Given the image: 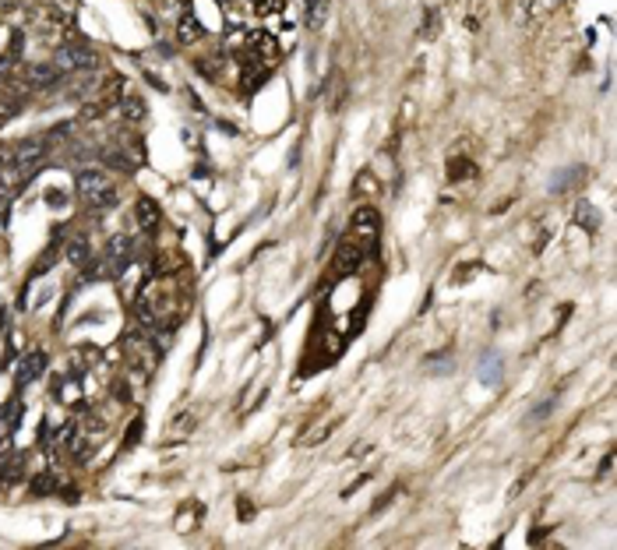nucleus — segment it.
I'll list each match as a JSON object with an SVG mask.
<instances>
[{
    "label": "nucleus",
    "instance_id": "obj_1",
    "mask_svg": "<svg viewBox=\"0 0 617 550\" xmlns=\"http://www.w3.org/2000/svg\"><path fill=\"white\" fill-rule=\"evenodd\" d=\"M78 198L92 212H103V208L117 205V191H113V183L103 170H81L78 173Z\"/></svg>",
    "mask_w": 617,
    "mask_h": 550
},
{
    "label": "nucleus",
    "instance_id": "obj_2",
    "mask_svg": "<svg viewBox=\"0 0 617 550\" xmlns=\"http://www.w3.org/2000/svg\"><path fill=\"white\" fill-rule=\"evenodd\" d=\"M46 152H50V138H25V141H18L14 145V170L21 176H32L43 166Z\"/></svg>",
    "mask_w": 617,
    "mask_h": 550
},
{
    "label": "nucleus",
    "instance_id": "obj_3",
    "mask_svg": "<svg viewBox=\"0 0 617 550\" xmlns=\"http://www.w3.org/2000/svg\"><path fill=\"white\" fill-rule=\"evenodd\" d=\"M53 64H57L60 74H64V71H92V68L99 64V57H96V50H92V46L74 43V46H60L57 57H53Z\"/></svg>",
    "mask_w": 617,
    "mask_h": 550
},
{
    "label": "nucleus",
    "instance_id": "obj_4",
    "mask_svg": "<svg viewBox=\"0 0 617 550\" xmlns=\"http://www.w3.org/2000/svg\"><path fill=\"white\" fill-rule=\"evenodd\" d=\"M350 233H353L360 243H374L378 233H381V216H378V208L360 205V208L353 212V219H350Z\"/></svg>",
    "mask_w": 617,
    "mask_h": 550
},
{
    "label": "nucleus",
    "instance_id": "obj_5",
    "mask_svg": "<svg viewBox=\"0 0 617 550\" xmlns=\"http://www.w3.org/2000/svg\"><path fill=\"white\" fill-rule=\"evenodd\" d=\"M360 265H363V247H360V243H338V251L332 258V272L338 275V279L360 272Z\"/></svg>",
    "mask_w": 617,
    "mask_h": 550
},
{
    "label": "nucleus",
    "instance_id": "obj_6",
    "mask_svg": "<svg viewBox=\"0 0 617 550\" xmlns=\"http://www.w3.org/2000/svg\"><path fill=\"white\" fill-rule=\"evenodd\" d=\"M57 78H60L57 64H28V68H25V74H21L25 88H36V92H43V88L57 85Z\"/></svg>",
    "mask_w": 617,
    "mask_h": 550
},
{
    "label": "nucleus",
    "instance_id": "obj_7",
    "mask_svg": "<svg viewBox=\"0 0 617 550\" xmlns=\"http://www.w3.org/2000/svg\"><path fill=\"white\" fill-rule=\"evenodd\" d=\"M128 261H131V240L128 236H113L106 243V268L117 275V272L128 268Z\"/></svg>",
    "mask_w": 617,
    "mask_h": 550
},
{
    "label": "nucleus",
    "instance_id": "obj_8",
    "mask_svg": "<svg viewBox=\"0 0 617 550\" xmlns=\"http://www.w3.org/2000/svg\"><path fill=\"white\" fill-rule=\"evenodd\" d=\"M585 180H589V170H585V166H568V170H561L558 176L550 180V191H554V194H561V191H575V187H582Z\"/></svg>",
    "mask_w": 617,
    "mask_h": 550
},
{
    "label": "nucleus",
    "instance_id": "obj_9",
    "mask_svg": "<svg viewBox=\"0 0 617 550\" xmlns=\"http://www.w3.org/2000/svg\"><path fill=\"white\" fill-rule=\"evenodd\" d=\"M134 216H138V226H141L145 233H156V230H159V219H163V212H159V205L152 201L148 194H141L138 205H134Z\"/></svg>",
    "mask_w": 617,
    "mask_h": 550
},
{
    "label": "nucleus",
    "instance_id": "obj_10",
    "mask_svg": "<svg viewBox=\"0 0 617 550\" xmlns=\"http://www.w3.org/2000/svg\"><path fill=\"white\" fill-rule=\"evenodd\" d=\"M21 371H18V388L25 385V381H36V378H43V371H46V353H39V349H32L21 363Z\"/></svg>",
    "mask_w": 617,
    "mask_h": 550
},
{
    "label": "nucleus",
    "instance_id": "obj_11",
    "mask_svg": "<svg viewBox=\"0 0 617 550\" xmlns=\"http://www.w3.org/2000/svg\"><path fill=\"white\" fill-rule=\"evenodd\" d=\"M201 36H205V28H201V21H198L194 14H183V18L176 21V39H180L183 46H194Z\"/></svg>",
    "mask_w": 617,
    "mask_h": 550
},
{
    "label": "nucleus",
    "instance_id": "obj_12",
    "mask_svg": "<svg viewBox=\"0 0 617 550\" xmlns=\"http://www.w3.org/2000/svg\"><path fill=\"white\" fill-rule=\"evenodd\" d=\"M476 173H480L476 163L466 159V156H452V159H448V180H452V183H458V180H473Z\"/></svg>",
    "mask_w": 617,
    "mask_h": 550
},
{
    "label": "nucleus",
    "instance_id": "obj_13",
    "mask_svg": "<svg viewBox=\"0 0 617 550\" xmlns=\"http://www.w3.org/2000/svg\"><path fill=\"white\" fill-rule=\"evenodd\" d=\"M575 223H578L585 233H596V230H600V212H596L589 201H578V205H575Z\"/></svg>",
    "mask_w": 617,
    "mask_h": 550
},
{
    "label": "nucleus",
    "instance_id": "obj_14",
    "mask_svg": "<svg viewBox=\"0 0 617 550\" xmlns=\"http://www.w3.org/2000/svg\"><path fill=\"white\" fill-rule=\"evenodd\" d=\"M480 381L483 385H498L501 381V356L498 353H487L480 360Z\"/></svg>",
    "mask_w": 617,
    "mask_h": 550
},
{
    "label": "nucleus",
    "instance_id": "obj_15",
    "mask_svg": "<svg viewBox=\"0 0 617 550\" xmlns=\"http://www.w3.org/2000/svg\"><path fill=\"white\" fill-rule=\"evenodd\" d=\"M120 113L128 116L131 124H141V120H145V113H148V106H145V99H141V96H128V99L120 103Z\"/></svg>",
    "mask_w": 617,
    "mask_h": 550
},
{
    "label": "nucleus",
    "instance_id": "obj_16",
    "mask_svg": "<svg viewBox=\"0 0 617 550\" xmlns=\"http://www.w3.org/2000/svg\"><path fill=\"white\" fill-rule=\"evenodd\" d=\"M332 431H335V423H332V420H325V423H318V427H314V431L300 434V445H303V448H314V445H321Z\"/></svg>",
    "mask_w": 617,
    "mask_h": 550
},
{
    "label": "nucleus",
    "instance_id": "obj_17",
    "mask_svg": "<svg viewBox=\"0 0 617 550\" xmlns=\"http://www.w3.org/2000/svg\"><path fill=\"white\" fill-rule=\"evenodd\" d=\"M68 261H71L74 268H85V265L92 261L88 243H85V240H71V243H68Z\"/></svg>",
    "mask_w": 617,
    "mask_h": 550
},
{
    "label": "nucleus",
    "instance_id": "obj_18",
    "mask_svg": "<svg viewBox=\"0 0 617 550\" xmlns=\"http://www.w3.org/2000/svg\"><path fill=\"white\" fill-rule=\"evenodd\" d=\"M325 14H328V0H307V25L311 28H321Z\"/></svg>",
    "mask_w": 617,
    "mask_h": 550
},
{
    "label": "nucleus",
    "instance_id": "obj_19",
    "mask_svg": "<svg viewBox=\"0 0 617 550\" xmlns=\"http://www.w3.org/2000/svg\"><path fill=\"white\" fill-rule=\"evenodd\" d=\"M14 427H18V403H8L0 409V438L14 434Z\"/></svg>",
    "mask_w": 617,
    "mask_h": 550
},
{
    "label": "nucleus",
    "instance_id": "obj_20",
    "mask_svg": "<svg viewBox=\"0 0 617 550\" xmlns=\"http://www.w3.org/2000/svg\"><path fill=\"white\" fill-rule=\"evenodd\" d=\"M57 395H60V403H64V406H74L78 395H81L78 378H64V381H60V388H57Z\"/></svg>",
    "mask_w": 617,
    "mask_h": 550
},
{
    "label": "nucleus",
    "instance_id": "obj_21",
    "mask_svg": "<svg viewBox=\"0 0 617 550\" xmlns=\"http://www.w3.org/2000/svg\"><path fill=\"white\" fill-rule=\"evenodd\" d=\"M57 483H60V480H57L53 473H39V476L32 480V487H28V491H32L36 498H43V494H53V491H57Z\"/></svg>",
    "mask_w": 617,
    "mask_h": 550
},
{
    "label": "nucleus",
    "instance_id": "obj_22",
    "mask_svg": "<svg viewBox=\"0 0 617 550\" xmlns=\"http://www.w3.org/2000/svg\"><path fill=\"white\" fill-rule=\"evenodd\" d=\"M476 272H483V261H462V265L452 272V283H455V286H466V279H469V275H476Z\"/></svg>",
    "mask_w": 617,
    "mask_h": 550
},
{
    "label": "nucleus",
    "instance_id": "obj_23",
    "mask_svg": "<svg viewBox=\"0 0 617 550\" xmlns=\"http://www.w3.org/2000/svg\"><path fill=\"white\" fill-rule=\"evenodd\" d=\"M353 191H356V194H363V191H367V194H378V191H381V183H378V176L360 173V176L353 180Z\"/></svg>",
    "mask_w": 617,
    "mask_h": 550
},
{
    "label": "nucleus",
    "instance_id": "obj_24",
    "mask_svg": "<svg viewBox=\"0 0 617 550\" xmlns=\"http://www.w3.org/2000/svg\"><path fill=\"white\" fill-rule=\"evenodd\" d=\"M438 25H441V14H438V8H430V11H427V21H423V28H420V36H423V39H434V36H438Z\"/></svg>",
    "mask_w": 617,
    "mask_h": 550
},
{
    "label": "nucleus",
    "instance_id": "obj_25",
    "mask_svg": "<svg viewBox=\"0 0 617 550\" xmlns=\"http://www.w3.org/2000/svg\"><path fill=\"white\" fill-rule=\"evenodd\" d=\"M71 438H74V423H64V427H60V431L50 438V448H53V451H57V448H64Z\"/></svg>",
    "mask_w": 617,
    "mask_h": 550
},
{
    "label": "nucleus",
    "instance_id": "obj_26",
    "mask_svg": "<svg viewBox=\"0 0 617 550\" xmlns=\"http://www.w3.org/2000/svg\"><path fill=\"white\" fill-rule=\"evenodd\" d=\"M134 318H138L141 325H152V321H156V311H152V303H148V300L138 296V303H134Z\"/></svg>",
    "mask_w": 617,
    "mask_h": 550
},
{
    "label": "nucleus",
    "instance_id": "obj_27",
    "mask_svg": "<svg viewBox=\"0 0 617 550\" xmlns=\"http://www.w3.org/2000/svg\"><path fill=\"white\" fill-rule=\"evenodd\" d=\"M46 205H50V208H64V205H68V191H64V187H50V191H46Z\"/></svg>",
    "mask_w": 617,
    "mask_h": 550
},
{
    "label": "nucleus",
    "instance_id": "obj_28",
    "mask_svg": "<svg viewBox=\"0 0 617 550\" xmlns=\"http://www.w3.org/2000/svg\"><path fill=\"white\" fill-rule=\"evenodd\" d=\"M395 494H398V483H395V487H388V491H385V494H381V498L374 501V511H385V505H388V501H392Z\"/></svg>",
    "mask_w": 617,
    "mask_h": 550
},
{
    "label": "nucleus",
    "instance_id": "obj_29",
    "mask_svg": "<svg viewBox=\"0 0 617 550\" xmlns=\"http://www.w3.org/2000/svg\"><path fill=\"white\" fill-rule=\"evenodd\" d=\"M53 258H57V251H46V258H39V265L32 268V275H43V272L53 265Z\"/></svg>",
    "mask_w": 617,
    "mask_h": 550
},
{
    "label": "nucleus",
    "instance_id": "obj_30",
    "mask_svg": "<svg viewBox=\"0 0 617 550\" xmlns=\"http://www.w3.org/2000/svg\"><path fill=\"white\" fill-rule=\"evenodd\" d=\"M550 409H554V399H550V403H543V406H536V409L529 413V420H533V423H540V420H543Z\"/></svg>",
    "mask_w": 617,
    "mask_h": 550
},
{
    "label": "nucleus",
    "instance_id": "obj_31",
    "mask_svg": "<svg viewBox=\"0 0 617 550\" xmlns=\"http://www.w3.org/2000/svg\"><path fill=\"white\" fill-rule=\"evenodd\" d=\"M191 423H194V416H191V413H183V416L176 420V431H180V434H188V431H191Z\"/></svg>",
    "mask_w": 617,
    "mask_h": 550
},
{
    "label": "nucleus",
    "instance_id": "obj_32",
    "mask_svg": "<svg viewBox=\"0 0 617 550\" xmlns=\"http://www.w3.org/2000/svg\"><path fill=\"white\" fill-rule=\"evenodd\" d=\"M141 431H145V427H141V420H134V423H131V431H128V441H123V445H134Z\"/></svg>",
    "mask_w": 617,
    "mask_h": 550
},
{
    "label": "nucleus",
    "instance_id": "obj_33",
    "mask_svg": "<svg viewBox=\"0 0 617 550\" xmlns=\"http://www.w3.org/2000/svg\"><path fill=\"white\" fill-rule=\"evenodd\" d=\"M240 522H251V501H240Z\"/></svg>",
    "mask_w": 617,
    "mask_h": 550
},
{
    "label": "nucleus",
    "instance_id": "obj_34",
    "mask_svg": "<svg viewBox=\"0 0 617 550\" xmlns=\"http://www.w3.org/2000/svg\"><path fill=\"white\" fill-rule=\"evenodd\" d=\"M610 466H614V455H607L603 462H600V476H607V473H610Z\"/></svg>",
    "mask_w": 617,
    "mask_h": 550
}]
</instances>
